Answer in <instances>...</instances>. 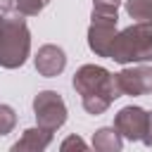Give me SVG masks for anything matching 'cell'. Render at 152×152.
Returning <instances> with one entry per match:
<instances>
[{
  "instance_id": "13",
  "label": "cell",
  "mask_w": 152,
  "mask_h": 152,
  "mask_svg": "<svg viewBox=\"0 0 152 152\" xmlns=\"http://www.w3.org/2000/svg\"><path fill=\"white\" fill-rule=\"evenodd\" d=\"M48 5L50 0H17V10L26 17H38Z\"/></svg>"
},
{
  "instance_id": "7",
  "label": "cell",
  "mask_w": 152,
  "mask_h": 152,
  "mask_svg": "<svg viewBox=\"0 0 152 152\" xmlns=\"http://www.w3.org/2000/svg\"><path fill=\"white\" fill-rule=\"evenodd\" d=\"M147 121H150V112L138 107V104H128V107H121L114 116V126L116 131L124 135V140H142L145 131H147Z\"/></svg>"
},
{
  "instance_id": "8",
  "label": "cell",
  "mask_w": 152,
  "mask_h": 152,
  "mask_svg": "<svg viewBox=\"0 0 152 152\" xmlns=\"http://www.w3.org/2000/svg\"><path fill=\"white\" fill-rule=\"evenodd\" d=\"M33 64H36V71H38L40 76L55 78V76H59V74L64 71V66H66V52H64L59 45L48 43V45L38 48V52H36V57H33Z\"/></svg>"
},
{
  "instance_id": "14",
  "label": "cell",
  "mask_w": 152,
  "mask_h": 152,
  "mask_svg": "<svg viewBox=\"0 0 152 152\" xmlns=\"http://www.w3.org/2000/svg\"><path fill=\"white\" fill-rule=\"evenodd\" d=\"M121 0H93V10L97 12H116Z\"/></svg>"
},
{
  "instance_id": "12",
  "label": "cell",
  "mask_w": 152,
  "mask_h": 152,
  "mask_svg": "<svg viewBox=\"0 0 152 152\" xmlns=\"http://www.w3.org/2000/svg\"><path fill=\"white\" fill-rule=\"evenodd\" d=\"M17 126V114L10 104H0V135L12 133Z\"/></svg>"
},
{
  "instance_id": "1",
  "label": "cell",
  "mask_w": 152,
  "mask_h": 152,
  "mask_svg": "<svg viewBox=\"0 0 152 152\" xmlns=\"http://www.w3.org/2000/svg\"><path fill=\"white\" fill-rule=\"evenodd\" d=\"M71 86L81 95L83 109L88 114H95V116L104 114L109 109V104L116 97H121L119 86H116V76L100 64H83L74 74Z\"/></svg>"
},
{
  "instance_id": "18",
  "label": "cell",
  "mask_w": 152,
  "mask_h": 152,
  "mask_svg": "<svg viewBox=\"0 0 152 152\" xmlns=\"http://www.w3.org/2000/svg\"><path fill=\"white\" fill-rule=\"evenodd\" d=\"M150 59H152V57H150Z\"/></svg>"
},
{
  "instance_id": "6",
  "label": "cell",
  "mask_w": 152,
  "mask_h": 152,
  "mask_svg": "<svg viewBox=\"0 0 152 152\" xmlns=\"http://www.w3.org/2000/svg\"><path fill=\"white\" fill-rule=\"evenodd\" d=\"M116 76V86L121 95H152V66L150 64H131L126 69H121Z\"/></svg>"
},
{
  "instance_id": "2",
  "label": "cell",
  "mask_w": 152,
  "mask_h": 152,
  "mask_svg": "<svg viewBox=\"0 0 152 152\" xmlns=\"http://www.w3.org/2000/svg\"><path fill=\"white\" fill-rule=\"evenodd\" d=\"M31 55V31L19 10L0 14V66L19 69Z\"/></svg>"
},
{
  "instance_id": "17",
  "label": "cell",
  "mask_w": 152,
  "mask_h": 152,
  "mask_svg": "<svg viewBox=\"0 0 152 152\" xmlns=\"http://www.w3.org/2000/svg\"><path fill=\"white\" fill-rule=\"evenodd\" d=\"M17 10V0H0V14Z\"/></svg>"
},
{
  "instance_id": "9",
  "label": "cell",
  "mask_w": 152,
  "mask_h": 152,
  "mask_svg": "<svg viewBox=\"0 0 152 152\" xmlns=\"http://www.w3.org/2000/svg\"><path fill=\"white\" fill-rule=\"evenodd\" d=\"M50 142H52V131L36 126V128H26L21 133V138L12 145V152H40Z\"/></svg>"
},
{
  "instance_id": "11",
  "label": "cell",
  "mask_w": 152,
  "mask_h": 152,
  "mask_svg": "<svg viewBox=\"0 0 152 152\" xmlns=\"http://www.w3.org/2000/svg\"><path fill=\"white\" fill-rule=\"evenodd\" d=\"M126 14L135 21L152 19V0H126Z\"/></svg>"
},
{
  "instance_id": "3",
  "label": "cell",
  "mask_w": 152,
  "mask_h": 152,
  "mask_svg": "<svg viewBox=\"0 0 152 152\" xmlns=\"http://www.w3.org/2000/svg\"><path fill=\"white\" fill-rule=\"evenodd\" d=\"M150 57H152V19L135 21L116 33L109 59L119 64H138L150 62Z\"/></svg>"
},
{
  "instance_id": "5",
  "label": "cell",
  "mask_w": 152,
  "mask_h": 152,
  "mask_svg": "<svg viewBox=\"0 0 152 152\" xmlns=\"http://www.w3.org/2000/svg\"><path fill=\"white\" fill-rule=\"evenodd\" d=\"M33 114L36 124L52 133L66 124V104L57 90H40L33 97Z\"/></svg>"
},
{
  "instance_id": "16",
  "label": "cell",
  "mask_w": 152,
  "mask_h": 152,
  "mask_svg": "<svg viewBox=\"0 0 152 152\" xmlns=\"http://www.w3.org/2000/svg\"><path fill=\"white\" fill-rule=\"evenodd\" d=\"M140 142H145L147 147H152V112H150V121H147V131H145V135H142V140Z\"/></svg>"
},
{
  "instance_id": "4",
  "label": "cell",
  "mask_w": 152,
  "mask_h": 152,
  "mask_svg": "<svg viewBox=\"0 0 152 152\" xmlns=\"http://www.w3.org/2000/svg\"><path fill=\"white\" fill-rule=\"evenodd\" d=\"M116 21H119L116 12H97V10H93L90 26H88V48L97 57H109L114 38L119 33L116 31Z\"/></svg>"
},
{
  "instance_id": "10",
  "label": "cell",
  "mask_w": 152,
  "mask_h": 152,
  "mask_svg": "<svg viewBox=\"0 0 152 152\" xmlns=\"http://www.w3.org/2000/svg\"><path fill=\"white\" fill-rule=\"evenodd\" d=\"M93 147L97 152H119L124 147V135L116 131V126H102L93 135Z\"/></svg>"
},
{
  "instance_id": "15",
  "label": "cell",
  "mask_w": 152,
  "mask_h": 152,
  "mask_svg": "<svg viewBox=\"0 0 152 152\" xmlns=\"http://www.w3.org/2000/svg\"><path fill=\"white\" fill-rule=\"evenodd\" d=\"M69 147H78V150H86L88 145H86V142H83L78 135H69V138L62 142V150H69Z\"/></svg>"
}]
</instances>
